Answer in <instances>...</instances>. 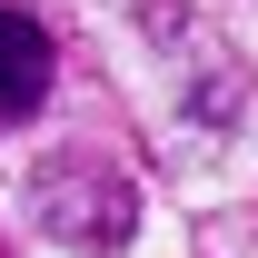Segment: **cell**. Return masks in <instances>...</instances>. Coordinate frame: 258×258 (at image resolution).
Listing matches in <instances>:
<instances>
[{
  "instance_id": "cell-1",
  "label": "cell",
  "mask_w": 258,
  "mask_h": 258,
  "mask_svg": "<svg viewBox=\"0 0 258 258\" xmlns=\"http://www.w3.org/2000/svg\"><path fill=\"white\" fill-rule=\"evenodd\" d=\"M40 219L60 228L70 248H119L129 219H139V199H129L109 169H60V179H40Z\"/></svg>"
},
{
  "instance_id": "cell-2",
  "label": "cell",
  "mask_w": 258,
  "mask_h": 258,
  "mask_svg": "<svg viewBox=\"0 0 258 258\" xmlns=\"http://www.w3.org/2000/svg\"><path fill=\"white\" fill-rule=\"evenodd\" d=\"M40 99H50V40L30 10L0 0V119H30Z\"/></svg>"
}]
</instances>
